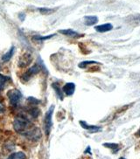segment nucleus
I'll use <instances>...</instances> for the list:
<instances>
[{
	"label": "nucleus",
	"mask_w": 140,
	"mask_h": 159,
	"mask_svg": "<svg viewBox=\"0 0 140 159\" xmlns=\"http://www.w3.org/2000/svg\"><path fill=\"white\" fill-rule=\"evenodd\" d=\"M39 11L41 12L42 14H48V13H52L54 11L51 9H47V8H40V9H39Z\"/></svg>",
	"instance_id": "17"
},
{
	"label": "nucleus",
	"mask_w": 140,
	"mask_h": 159,
	"mask_svg": "<svg viewBox=\"0 0 140 159\" xmlns=\"http://www.w3.org/2000/svg\"><path fill=\"white\" fill-rule=\"evenodd\" d=\"M8 159H26V155L23 152H15L10 156Z\"/></svg>",
	"instance_id": "14"
},
{
	"label": "nucleus",
	"mask_w": 140,
	"mask_h": 159,
	"mask_svg": "<svg viewBox=\"0 0 140 159\" xmlns=\"http://www.w3.org/2000/svg\"><path fill=\"white\" fill-rule=\"evenodd\" d=\"M9 77L5 76V75H0V92L5 89V85L9 81Z\"/></svg>",
	"instance_id": "12"
},
{
	"label": "nucleus",
	"mask_w": 140,
	"mask_h": 159,
	"mask_svg": "<svg viewBox=\"0 0 140 159\" xmlns=\"http://www.w3.org/2000/svg\"><path fill=\"white\" fill-rule=\"evenodd\" d=\"M54 106H52L51 108L48 109V111L46 113L45 119H44V128H45V132L47 136H49L50 131L52 128V116H53V113H54Z\"/></svg>",
	"instance_id": "2"
},
{
	"label": "nucleus",
	"mask_w": 140,
	"mask_h": 159,
	"mask_svg": "<svg viewBox=\"0 0 140 159\" xmlns=\"http://www.w3.org/2000/svg\"><path fill=\"white\" fill-rule=\"evenodd\" d=\"M53 88L55 89L56 93H57V95L59 96V98L62 100L63 99V94H62V91L60 89V87H59V84L58 83H54L53 84Z\"/></svg>",
	"instance_id": "15"
},
{
	"label": "nucleus",
	"mask_w": 140,
	"mask_h": 159,
	"mask_svg": "<svg viewBox=\"0 0 140 159\" xmlns=\"http://www.w3.org/2000/svg\"><path fill=\"white\" fill-rule=\"evenodd\" d=\"M31 61H32V56L30 54L26 53V54L24 55L22 59H20V61H19V66H26L29 65L31 63Z\"/></svg>",
	"instance_id": "10"
},
{
	"label": "nucleus",
	"mask_w": 140,
	"mask_h": 159,
	"mask_svg": "<svg viewBox=\"0 0 140 159\" xmlns=\"http://www.w3.org/2000/svg\"><path fill=\"white\" fill-rule=\"evenodd\" d=\"M103 146L106 147V148H109L110 150H111V151L114 154L117 153V151L119 150V145L117 144V143H104Z\"/></svg>",
	"instance_id": "13"
},
{
	"label": "nucleus",
	"mask_w": 140,
	"mask_h": 159,
	"mask_svg": "<svg viewBox=\"0 0 140 159\" xmlns=\"http://www.w3.org/2000/svg\"><path fill=\"white\" fill-rule=\"evenodd\" d=\"M8 98L10 100V103L13 106H17L22 99L21 92L17 89H12L8 92Z\"/></svg>",
	"instance_id": "3"
},
{
	"label": "nucleus",
	"mask_w": 140,
	"mask_h": 159,
	"mask_svg": "<svg viewBox=\"0 0 140 159\" xmlns=\"http://www.w3.org/2000/svg\"><path fill=\"white\" fill-rule=\"evenodd\" d=\"M61 34H64L66 36H68L71 38H78L81 36V34L79 33H77L76 31L71 30V29H68V30H60L59 31Z\"/></svg>",
	"instance_id": "8"
},
{
	"label": "nucleus",
	"mask_w": 140,
	"mask_h": 159,
	"mask_svg": "<svg viewBox=\"0 0 140 159\" xmlns=\"http://www.w3.org/2000/svg\"><path fill=\"white\" fill-rule=\"evenodd\" d=\"M4 111H5V106H4L2 103L0 102V114H1V113H3Z\"/></svg>",
	"instance_id": "19"
},
{
	"label": "nucleus",
	"mask_w": 140,
	"mask_h": 159,
	"mask_svg": "<svg viewBox=\"0 0 140 159\" xmlns=\"http://www.w3.org/2000/svg\"><path fill=\"white\" fill-rule=\"evenodd\" d=\"M89 64H97V62H96V61H84V62H82L80 64L79 66L82 68H84L86 65H89Z\"/></svg>",
	"instance_id": "16"
},
{
	"label": "nucleus",
	"mask_w": 140,
	"mask_h": 159,
	"mask_svg": "<svg viewBox=\"0 0 140 159\" xmlns=\"http://www.w3.org/2000/svg\"><path fill=\"white\" fill-rule=\"evenodd\" d=\"M14 51H15V47H12V48H11V50L7 52L5 55L3 56V58H2V61H4V62H6V61H8L9 60H11V59H12V57L13 56Z\"/></svg>",
	"instance_id": "11"
},
{
	"label": "nucleus",
	"mask_w": 140,
	"mask_h": 159,
	"mask_svg": "<svg viewBox=\"0 0 140 159\" xmlns=\"http://www.w3.org/2000/svg\"><path fill=\"white\" fill-rule=\"evenodd\" d=\"M84 22L86 25H94L98 22V18L96 16H86L84 18Z\"/></svg>",
	"instance_id": "9"
},
{
	"label": "nucleus",
	"mask_w": 140,
	"mask_h": 159,
	"mask_svg": "<svg viewBox=\"0 0 140 159\" xmlns=\"http://www.w3.org/2000/svg\"><path fill=\"white\" fill-rule=\"evenodd\" d=\"M40 71V66L38 65V64L37 65H34L33 66H32L29 70H27L25 74H24L22 79H23L24 80H28L31 79L33 75H37Z\"/></svg>",
	"instance_id": "4"
},
{
	"label": "nucleus",
	"mask_w": 140,
	"mask_h": 159,
	"mask_svg": "<svg viewBox=\"0 0 140 159\" xmlns=\"http://www.w3.org/2000/svg\"><path fill=\"white\" fill-rule=\"evenodd\" d=\"M80 124L81 126L82 127L83 129L89 130V132H99V131L102 130V128L99 126H94V125H89L87 124L84 121H80Z\"/></svg>",
	"instance_id": "6"
},
{
	"label": "nucleus",
	"mask_w": 140,
	"mask_h": 159,
	"mask_svg": "<svg viewBox=\"0 0 140 159\" xmlns=\"http://www.w3.org/2000/svg\"><path fill=\"white\" fill-rule=\"evenodd\" d=\"M54 34H52V35H49V36H47V37H40V36H35V37H33L35 39H37V40H43V39H50L51 37H54Z\"/></svg>",
	"instance_id": "18"
},
{
	"label": "nucleus",
	"mask_w": 140,
	"mask_h": 159,
	"mask_svg": "<svg viewBox=\"0 0 140 159\" xmlns=\"http://www.w3.org/2000/svg\"><path fill=\"white\" fill-rule=\"evenodd\" d=\"M119 159H126V158H124V157H120Z\"/></svg>",
	"instance_id": "21"
},
{
	"label": "nucleus",
	"mask_w": 140,
	"mask_h": 159,
	"mask_svg": "<svg viewBox=\"0 0 140 159\" xmlns=\"http://www.w3.org/2000/svg\"><path fill=\"white\" fill-rule=\"evenodd\" d=\"M113 28V25L110 23H106L100 25H96L95 29L96 31H97L98 33H107L109 31H111Z\"/></svg>",
	"instance_id": "7"
},
{
	"label": "nucleus",
	"mask_w": 140,
	"mask_h": 159,
	"mask_svg": "<svg viewBox=\"0 0 140 159\" xmlns=\"http://www.w3.org/2000/svg\"><path fill=\"white\" fill-rule=\"evenodd\" d=\"M136 135H137V136H139V137H140V128H139V129H138V131L137 132V134H136Z\"/></svg>",
	"instance_id": "20"
},
{
	"label": "nucleus",
	"mask_w": 140,
	"mask_h": 159,
	"mask_svg": "<svg viewBox=\"0 0 140 159\" xmlns=\"http://www.w3.org/2000/svg\"><path fill=\"white\" fill-rule=\"evenodd\" d=\"M13 128L19 134L27 137L30 140H38L41 136L40 130L35 127L26 116H19L14 120Z\"/></svg>",
	"instance_id": "1"
},
{
	"label": "nucleus",
	"mask_w": 140,
	"mask_h": 159,
	"mask_svg": "<svg viewBox=\"0 0 140 159\" xmlns=\"http://www.w3.org/2000/svg\"><path fill=\"white\" fill-rule=\"evenodd\" d=\"M75 85L74 83H67L65 84V86L63 87V89H62V91H63V93L66 94V95H72V94L75 93Z\"/></svg>",
	"instance_id": "5"
}]
</instances>
